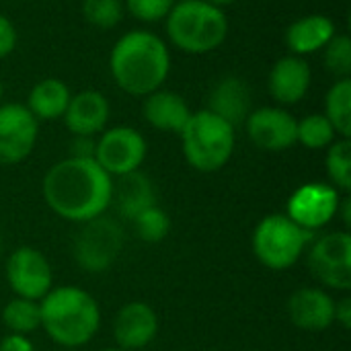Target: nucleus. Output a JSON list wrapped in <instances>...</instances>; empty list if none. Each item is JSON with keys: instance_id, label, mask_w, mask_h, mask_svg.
Instances as JSON below:
<instances>
[{"instance_id": "obj_24", "label": "nucleus", "mask_w": 351, "mask_h": 351, "mask_svg": "<svg viewBox=\"0 0 351 351\" xmlns=\"http://www.w3.org/2000/svg\"><path fill=\"white\" fill-rule=\"evenodd\" d=\"M337 140V132L331 125V121L325 117V113H311L302 117L296 125V142L311 150L329 148Z\"/></svg>"}, {"instance_id": "obj_19", "label": "nucleus", "mask_w": 351, "mask_h": 351, "mask_svg": "<svg viewBox=\"0 0 351 351\" xmlns=\"http://www.w3.org/2000/svg\"><path fill=\"white\" fill-rule=\"evenodd\" d=\"M337 35V27L327 14H306L294 21L286 29V45L292 56H311L323 51V47Z\"/></svg>"}, {"instance_id": "obj_23", "label": "nucleus", "mask_w": 351, "mask_h": 351, "mask_svg": "<svg viewBox=\"0 0 351 351\" xmlns=\"http://www.w3.org/2000/svg\"><path fill=\"white\" fill-rule=\"evenodd\" d=\"M325 117L335 128L337 136H351V78H339L325 95Z\"/></svg>"}, {"instance_id": "obj_5", "label": "nucleus", "mask_w": 351, "mask_h": 351, "mask_svg": "<svg viewBox=\"0 0 351 351\" xmlns=\"http://www.w3.org/2000/svg\"><path fill=\"white\" fill-rule=\"evenodd\" d=\"M179 136L187 162L202 173L220 171L237 144L234 128L208 109L191 113Z\"/></svg>"}, {"instance_id": "obj_6", "label": "nucleus", "mask_w": 351, "mask_h": 351, "mask_svg": "<svg viewBox=\"0 0 351 351\" xmlns=\"http://www.w3.org/2000/svg\"><path fill=\"white\" fill-rule=\"evenodd\" d=\"M311 237V230H304L288 216L271 214L259 222L253 237V249L265 267L288 269L300 259Z\"/></svg>"}, {"instance_id": "obj_16", "label": "nucleus", "mask_w": 351, "mask_h": 351, "mask_svg": "<svg viewBox=\"0 0 351 351\" xmlns=\"http://www.w3.org/2000/svg\"><path fill=\"white\" fill-rule=\"evenodd\" d=\"M158 331L156 313L146 302L125 304L113 323V333L117 343L123 350H142L146 348Z\"/></svg>"}, {"instance_id": "obj_11", "label": "nucleus", "mask_w": 351, "mask_h": 351, "mask_svg": "<svg viewBox=\"0 0 351 351\" xmlns=\"http://www.w3.org/2000/svg\"><path fill=\"white\" fill-rule=\"evenodd\" d=\"M298 119L284 107H259L245 119L251 142L267 152H282L296 144Z\"/></svg>"}, {"instance_id": "obj_26", "label": "nucleus", "mask_w": 351, "mask_h": 351, "mask_svg": "<svg viewBox=\"0 0 351 351\" xmlns=\"http://www.w3.org/2000/svg\"><path fill=\"white\" fill-rule=\"evenodd\" d=\"M327 175L333 181L335 187L350 191L351 189V142L350 138L335 140L329 146L327 158H325Z\"/></svg>"}, {"instance_id": "obj_10", "label": "nucleus", "mask_w": 351, "mask_h": 351, "mask_svg": "<svg viewBox=\"0 0 351 351\" xmlns=\"http://www.w3.org/2000/svg\"><path fill=\"white\" fill-rule=\"evenodd\" d=\"M39 121L21 103L0 105V165L23 162L35 148Z\"/></svg>"}, {"instance_id": "obj_13", "label": "nucleus", "mask_w": 351, "mask_h": 351, "mask_svg": "<svg viewBox=\"0 0 351 351\" xmlns=\"http://www.w3.org/2000/svg\"><path fill=\"white\" fill-rule=\"evenodd\" d=\"M339 210V193L325 183H306L298 187L288 202V218L304 230L325 226Z\"/></svg>"}, {"instance_id": "obj_35", "label": "nucleus", "mask_w": 351, "mask_h": 351, "mask_svg": "<svg viewBox=\"0 0 351 351\" xmlns=\"http://www.w3.org/2000/svg\"><path fill=\"white\" fill-rule=\"evenodd\" d=\"M206 2H210V4H214V6H218V8H224V6H228V4H232V2H237V0H206Z\"/></svg>"}, {"instance_id": "obj_38", "label": "nucleus", "mask_w": 351, "mask_h": 351, "mask_svg": "<svg viewBox=\"0 0 351 351\" xmlns=\"http://www.w3.org/2000/svg\"><path fill=\"white\" fill-rule=\"evenodd\" d=\"M175 2H181V0H175Z\"/></svg>"}, {"instance_id": "obj_18", "label": "nucleus", "mask_w": 351, "mask_h": 351, "mask_svg": "<svg viewBox=\"0 0 351 351\" xmlns=\"http://www.w3.org/2000/svg\"><path fill=\"white\" fill-rule=\"evenodd\" d=\"M292 323L306 331H323L335 321V302L319 288H302L288 302Z\"/></svg>"}, {"instance_id": "obj_20", "label": "nucleus", "mask_w": 351, "mask_h": 351, "mask_svg": "<svg viewBox=\"0 0 351 351\" xmlns=\"http://www.w3.org/2000/svg\"><path fill=\"white\" fill-rule=\"evenodd\" d=\"M142 113H144V119L154 130L181 134V130L185 128V123L191 115V109L179 93L158 88V90L150 93L148 97H144Z\"/></svg>"}, {"instance_id": "obj_28", "label": "nucleus", "mask_w": 351, "mask_h": 351, "mask_svg": "<svg viewBox=\"0 0 351 351\" xmlns=\"http://www.w3.org/2000/svg\"><path fill=\"white\" fill-rule=\"evenodd\" d=\"M84 19L97 29H113L123 19L121 0H82Z\"/></svg>"}, {"instance_id": "obj_30", "label": "nucleus", "mask_w": 351, "mask_h": 351, "mask_svg": "<svg viewBox=\"0 0 351 351\" xmlns=\"http://www.w3.org/2000/svg\"><path fill=\"white\" fill-rule=\"evenodd\" d=\"M175 0H123V10L142 23H160L171 12Z\"/></svg>"}, {"instance_id": "obj_27", "label": "nucleus", "mask_w": 351, "mask_h": 351, "mask_svg": "<svg viewBox=\"0 0 351 351\" xmlns=\"http://www.w3.org/2000/svg\"><path fill=\"white\" fill-rule=\"evenodd\" d=\"M323 64L325 70L339 78L351 76V39L343 33H337L325 47H323Z\"/></svg>"}, {"instance_id": "obj_17", "label": "nucleus", "mask_w": 351, "mask_h": 351, "mask_svg": "<svg viewBox=\"0 0 351 351\" xmlns=\"http://www.w3.org/2000/svg\"><path fill=\"white\" fill-rule=\"evenodd\" d=\"M208 111L216 113L232 128L245 123L253 111V99L249 84L239 76H226L214 84L208 99Z\"/></svg>"}, {"instance_id": "obj_31", "label": "nucleus", "mask_w": 351, "mask_h": 351, "mask_svg": "<svg viewBox=\"0 0 351 351\" xmlns=\"http://www.w3.org/2000/svg\"><path fill=\"white\" fill-rule=\"evenodd\" d=\"M19 35L14 25L10 23V19L6 14L0 12V60H4L6 56H10L16 47Z\"/></svg>"}, {"instance_id": "obj_36", "label": "nucleus", "mask_w": 351, "mask_h": 351, "mask_svg": "<svg viewBox=\"0 0 351 351\" xmlns=\"http://www.w3.org/2000/svg\"><path fill=\"white\" fill-rule=\"evenodd\" d=\"M2 93H4V84H2V78H0V99H2Z\"/></svg>"}, {"instance_id": "obj_1", "label": "nucleus", "mask_w": 351, "mask_h": 351, "mask_svg": "<svg viewBox=\"0 0 351 351\" xmlns=\"http://www.w3.org/2000/svg\"><path fill=\"white\" fill-rule=\"evenodd\" d=\"M43 197L62 218L88 222L99 218L113 199V181L95 158H64L43 177Z\"/></svg>"}, {"instance_id": "obj_7", "label": "nucleus", "mask_w": 351, "mask_h": 351, "mask_svg": "<svg viewBox=\"0 0 351 351\" xmlns=\"http://www.w3.org/2000/svg\"><path fill=\"white\" fill-rule=\"evenodd\" d=\"M146 158V140L144 136L130 128L117 125L101 134L95 146V160L109 175L123 177L140 169Z\"/></svg>"}, {"instance_id": "obj_29", "label": "nucleus", "mask_w": 351, "mask_h": 351, "mask_svg": "<svg viewBox=\"0 0 351 351\" xmlns=\"http://www.w3.org/2000/svg\"><path fill=\"white\" fill-rule=\"evenodd\" d=\"M134 224H136L138 237H140L142 241H146V243H158V241H162V239L169 234V230H171V220H169V216H167L160 208H156V206L146 208L144 212H140V214L134 218Z\"/></svg>"}, {"instance_id": "obj_22", "label": "nucleus", "mask_w": 351, "mask_h": 351, "mask_svg": "<svg viewBox=\"0 0 351 351\" xmlns=\"http://www.w3.org/2000/svg\"><path fill=\"white\" fill-rule=\"evenodd\" d=\"M152 206H154V189H152L150 179L140 171L123 175L119 181V189H117L119 212L128 216L130 220H134L140 212Z\"/></svg>"}, {"instance_id": "obj_15", "label": "nucleus", "mask_w": 351, "mask_h": 351, "mask_svg": "<svg viewBox=\"0 0 351 351\" xmlns=\"http://www.w3.org/2000/svg\"><path fill=\"white\" fill-rule=\"evenodd\" d=\"M109 101L99 90H80L70 97L68 109L64 113V123L72 136H90L101 134L109 121Z\"/></svg>"}, {"instance_id": "obj_32", "label": "nucleus", "mask_w": 351, "mask_h": 351, "mask_svg": "<svg viewBox=\"0 0 351 351\" xmlns=\"http://www.w3.org/2000/svg\"><path fill=\"white\" fill-rule=\"evenodd\" d=\"M97 140L90 136H74L70 142V156L72 158H95Z\"/></svg>"}, {"instance_id": "obj_3", "label": "nucleus", "mask_w": 351, "mask_h": 351, "mask_svg": "<svg viewBox=\"0 0 351 351\" xmlns=\"http://www.w3.org/2000/svg\"><path fill=\"white\" fill-rule=\"evenodd\" d=\"M39 311L41 327L56 343L66 348L88 343L101 323V313L95 298L72 286L49 290L41 298Z\"/></svg>"}, {"instance_id": "obj_25", "label": "nucleus", "mask_w": 351, "mask_h": 351, "mask_svg": "<svg viewBox=\"0 0 351 351\" xmlns=\"http://www.w3.org/2000/svg\"><path fill=\"white\" fill-rule=\"evenodd\" d=\"M2 321L16 335L35 331L41 325V311L37 300H27V298L10 300L2 311Z\"/></svg>"}, {"instance_id": "obj_33", "label": "nucleus", "mask_w": 351, "mask_h": 351, "mask_svg": "<svg viewBox=\"0 0 351 351\" xmlns=\"http://www.w3.org/2000/svg\"><path fill=\"white\" fill-rule=\"evenodd\" d=\"M0 351H33V346L23 335H8L0 341Z\"/></svg>"}, {"instance_id": "obj_9", "label": "nucleus", "mask_w": 351, "mask_h": 351, "mask_svg": "<svg viewBox=\"0 0 351 351\" xmlns=\"http://www.w3.org/2000/svg\"><path fill=\"white\" fill-rule=\"evenodd\" d=\"M311 274L325 286L335 290L351 288V237L348 232H331L319 239L308 255Z\"/></svg>"}, {"instance_id": "obj_8", "label": "nucleus", "mask_w": 351, "mask_h": 351, "mask_svg": "<svg viewBox=\"0 0 351 351\" xmlns=\"http://www.w3.org/2000/svg\"><path fill=\"white\" fill-rule=\"evenodd\" d=\"M123 247V232L113 220H88L74 243V257L86 271H105Z\"/></svg>"}, {"instance_id": "obj_4", "label": "nucleus", "mask_w": 351, "mask_h": 351, "mask_svg": "<svg viewBox=\"0 0 351 351\" xmlns=\"http://www.w3.org/2000/svg\"><path fill=\"white\" fill-rule=\"evenodd\" d=\"M165 23L169 41L191 56L216 51L228 37V19L224 10L206 0L175 2Z\"/></svg>"}, {"instance_id": "obj_14", "label": "nucleus", "mask_w": 351, "mask_h": 351, "mask_svg": "<svg viewBox=\"0 0 351 351\" xmlns=\"http://www.w3.org/2000/svg\"><path fill=\"white\" fill-rule=\"evenodd\" d=\"M313 82V70L308 62L300 56H284L280 58L267 78L269 95L280 105H296L300 103Z\"/></svg>"}, {"instance_id": "obj_37", "label": "nucleus", "mask_w": 351, "mask_h": 351, "mask_svg": "<svg viewBox=\"0 0 351 351\" xmlns=\"http://www.w3.org/2000/svg\"><path fill=\"white\" fill-rule=\"evenodd\" d=\"M105 351H121V350H105Z\"/></svg>"}, {"instance_id": "obj_34", "label": "nucleus", "mask_w": 351, "mask_h": 351, "mask_svg": "<svg viewBox=\"0 0 351 351\" xmlns=\"http://www.w3.org/2000/svg\"><path fill=\"white\" fill-rule=\"evenodd\" d=\"M335 321L343 325V329H350L351 325V300L346 298L339 304H335Z\"/></svg>"}, {"instance_id": "obj_21", "label": "nucleus", "mask_w": 351, "mask_h": 351, "mask_svg": "<svg viewBox=\"0 0 351 351\" xmlns=\"http://www.w3.org/2000/svg\"><path fill=\"white\" fill-rule=\"evenodd\" d=\"M70 88L60 78H43L39 80L27 97V109L33 113L37 121H51L64 117L70 103Z\"/></svg>"}, {"instance_id": "obj_2", "label": "nucleus", "mask_w": 351, "mask_h": 351, "mask_svg": "<svg viewBox=\"0 0 351 351\" xmlns=\"http://www.w3.org/2000/svg\"><path fill=\"white\" fill-rule=\"evenodd\" d=\"M109 72L123 93L148 97L162 88L171 74L169 45L152 31H128L115 41L109 53Z\"/></svg>"}, {"instance_id": "obj_12", "label": "nucleus", "mask_w": 351, "mask_h": 351, "mask_svg": "<svg viewBox=\"0 0 351 351\" xmlns=\"http://www.w3.org/2000/svg\"><path fill=\"white\" fill-rule=\"evenodd\" d=\"M6 280L19 298L39 300L51 290V267L37 249L21 247L8 259Z\"/></svg>"}]
</instances>
